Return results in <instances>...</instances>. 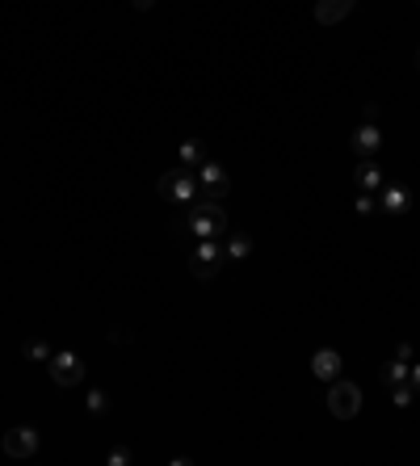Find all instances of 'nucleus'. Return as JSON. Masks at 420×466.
<instances>
[{
  "instance_id": "7ed1b4c3",
  "label": "nucleus",
  "mask_w": 420,
  "mask_h": 466,
  "mask_svg": "<svg viewBox=\"0 0 420 466\" xmlns=\"http://www.w3.org/2000/svg\"><path fill=\"white\" fill-rule=\"evenodd\" d=\"M357 407H361V391H357V382H341V378H332L328 411H332L336 420H353V416H357Z\"/></svg>"
},
{
  "instance_id": "1a4fd4ad",
  "label": "nucleus",
  "mask_w": 420,
  "mask_h": 466,
  "mask_svg": "<svg viewBox=\"0 0 420 466\" xmlns=\"http://www.w3.org/2000/svg\"><path fill=\"white\" fill-rule=\"evenodd\" d=\"M349 9H353V0H328V5L315 9V17H320V21H336V17L349 13Z\"/></svg>"
},
{
  "instance_id": "ddd939ff",
  "label": "nucleus",
  "mask_w": 420,
  "mask_h": 466,
  "mask_svg": "<svg viewBox=\"0 0 420 466\" xmlns=\"http://www.w3.org/2000/svg\"><path fill=\"white\" fill-rule=\"evenodd\" d=\"M361 185H365V189H379V185H383V173H379L374 164H361Z\"/></svg>"
},
{
  "instance_id": "20e7f679",
  "label": "nucleus",
  "mask_w": 420,
  "mask_h": 466,
  "mask_svg": "<svg viewBox=\"0 0 420 466\" xmlns=\"http://www.w3.org/2000/svg\"><path fill=\"white\" fill-rule=\"evenodd\" d=\"M193 177H198V185L206 189V197H210V202H223V197H227V189H231L227 173H223L219 164H210V160H206V164H198V173H193Z\"/></svg>"
},
{
  "instance_id": "dca6fc26",
  "label": "nucleus",
  "mask_w": 420,
  "mask_h": 466,
  "mask_svg": "<svg viewBox=\"0 0 420 466\" xmlns=\"http://www.w3.org/2000/svg\"><path fill=\"white\" fill-rule=\"evenodd\" d=\"M248 248H252L248 240H231V256H248Z\"/></svg>"
},
{
  "instance_id": "39448f33",
  "label": "nucleus",
  "mask_w": 420,
  "mask_h": 466,
  "mask_svg": "<svg viewBox=\"0 0 420 466\" xmlns=\"http://www.w3.org/2000/svg\"><path fill=\"white\" fill-rule=\"evenodd\" d=\"M223 265V256H219V240H202L198 252H193V278L206 282V278H215Z\"/></svg>"
},
{
  "instance_id": "2eb2a0df",
  "label": "nucleus",
  "mask_w": 420,
  "mask_h": 466,
  "mask_svg": "<svg viewBox=\"0 0 420 466\" xmlns=\"http://www.w3.org/2000/svg\"><path fill=\"white\" fill-rule=\"evenodd\" d=\"M88 411H93V416H105V395H101V391L88 395Z\"/></svg>"
},
{
  "instance_id": "f03ea898",
  "label": "nucleus",
  "mask_w": 420,
  "mask_h": 466,
  "mask_svg": "<svg viewBox=\"0 0 420 466\" xmlns=\"http://www.w3.org/2000/svg\"><path fill=\"white\" fill-rule=\"evenodd\" d=\"M160 193L169 197V202H177V206H193L202 193H198V177L189 173V168H173V173H164L160 177Z\"/></svg>"
},
{
  "instance_id": "9d476101",
  "label": "nucleus",
  "mask_w": 420,
  "mask_h": 466,
  "mask_svg": "<svg viewBox=\"0 0 420 466\" xmlns=\"http://www.w3.org/2000/svg\"><path fill=\"white\" fill-rule=\"evenodd\" d=\"M353 147H357V151H374V147H379V130H374V126H361L357 139H353Z\"/></svg>"
},
{
  "instance_id": "423d86ee",
  "label": "nucleus",
  "mask_w": 420,
  "mask_h": 466,
  "mask_svg": "<svg viewBox=\"0 0 420 466\" xmlns=\"http://www.w3.org/2000/svg\"><path fill=\"white\" fill-rule=\"evenodd\" d=\"M50 378H55L59 387H76V382L84 378L80 357H72V353H55V357H50Z\"/></svg>"
},
{
  "instance_id": "a211bd4d",
  "label": "nucleus",
  "mask_w": 420,
  "mask_h": 466,
  "mask_svg": "<svg viewBox=\"0 0 420 466\" xmlns=\"http://www.w3.org/2000/svg\"><path fill=\"white\" fill-rule=\"evenodd\" d=\"M155 5V0H135V9H151Z\"/></svg>"
},
{
  "instance_id": "f257e3e1",
  "label": "nucleus",
  "mask_w": 420,
  "mask_h": 466,
  "mask_svg": "<svg viewBox=\"0 0 420 466\" xmlns=\"http://www.w3.org/2000/svg\"><path fill=\"white\" fill-rule=\"evenodd\" d=\"M185 223H189V231H193L198 240H223V231H227V215H223V206H219V202H210V197H198V202L189 206Z\"/></svg>"
},
{
  "instance_id": "9b49d317",
  "label": "nucleus",
  "mask_w": 420,
  "mask_h": 466,
  "mask_svg": "<svg viewBox=\"0 0 420 466\" xmlns=\"http://www.w3.org/2000/svg\"><path fill=\"white\" fill-rule=\"evenodd\" d=\"M181 164H185V168H198V164H206L198 143H181Z\"/></svg>"
},
{
  "instance_id": "4468645a",
  "label": "nucleus",
  "mask_w": 420,
  "mask_h": 466,
  "mask_svg": "<svg viewBox=\"0 0 420 466\" xmlns=\"http://www.w3.org/2000/svg\"><path fill=\"white\" fill-rule=\"evenodd\" d=\"M408 374H412V370H408V366H399V361H395V366H387V374H383V378H387L391 387H399V382H408Z\"/></svg>"
},
{
  "instance_id": "6e6552de",
  "label": "nucleus",
  "mask_w": 420,
  "mask_h": 466,
  "mask_svg": "<svg viewBox=\"0 0 420 466\" xmlns=\"http://www.w3.org/2000/svg\"><path fill=\"white\" fill-rule=\"evenodd\" d=\"M311 370H315V378H328L332 382L341 374V353L336 349H320V353L311 357Z\"/></svg>"
},
{
  "instance_id": "f3484780",
  "label": "nucleus",
  "mask_w": 420,
  "mask_h": 466,
  "mask_svg": "<svg viewBox=\"0 0 420 466\" xmlns=\"http://www.w3.org/2000/svg\"><path fill=\"white\" fill-rule=\"evenodd\" d=\"M408 382H412V387H416V391H420V366H416V370H412V374H408Z\"/></svg>"
},
{
  "instance_id": "f8f14e48",
  "label": "nucleus",
  "mask_w": 420,
  "mask_h": 466,
  "mask_svg": "<svg viewBox=\"0 0 420 466\" xmlns=\"http://www.w3.org/2000/svg\"><path fill=\"white\" fill-rule=\"evenodd\" d=\"M403 206H408V197H403V189H387V193H383V211H391V215H399V211H403Z\"/></svg>"
},
{
  "instance_id": "0eeeda50",
  "label": "nucleus",
  "mask_w": 420,
  "mask_h": 466,
  "mask_svg": "<svg viewBox=\"0 0 420 466\" xmlns=\"http://www.w3.org/2000/svg\"><path fill=\"white\" fill-rule=\"evenodd\" d=\"M38 441H42V437H38L34 429H13V433L5 437V449H9L13 458H30V454L38 449Z\"/></svg>"
}]
</instances>
